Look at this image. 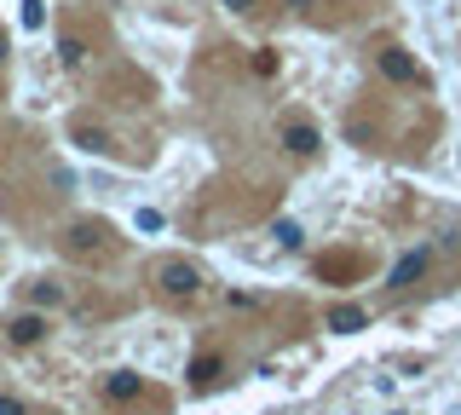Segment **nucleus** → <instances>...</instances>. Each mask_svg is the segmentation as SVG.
<instances>
[{"label":"nucleus","instance_id":"obj_12","mask_svg":"<svg viewBox=\"0 0 461 415\" xmlns=\"http://www.w3.org/2000/svg\"><path fill=\"white\" fill-rule=\"evenodd\" d=\"M220 375V358H202V363H190V381H214Z\"/></svg>","mask_w":461,"mask_h":415},{"label":"nucleus","instance_id":"obj_5","mask_svg":"<svg viewBox=\"0 0 461 415\" xmlns=\"http://www.w3.org/2000/svg\"><path fill=\"white\" fill-rule=\"evenodd\" d=\"M104 237H110V231H104V225H93V219H81V225L69 231V248H81V254H87V248H99Z\"/></svg>","mask_w":461,"mask_h":415},{"label":"nucleus","instance_id":"obj_2","mask_svg":"<svg viewBox=\"0 0 461 415\" xmlns=\"http://www.w3.org/2000/svg\"><path fill=\"white\" fill-rule=\"evenodd\" d=\"M41 335H46V323H41L35 312H23V317H12V323H6V340H12V346H35Z\"/></svg>","mask_w":461,"mask_h":415},{"label":"nucleus","instance_id":"obj_11","mask_svg":"<svg viewBox=\"0 0 461 415\" xmlns=\"http://www.w3.org/2000/svg\"><path fill=\"white\" fill-rule=\"evenodd\" d=\"M29 295H35V306H53V300H64V289H58V283H35Z\"/></svg>","mask_w":461,"mask_h":415},{"label":"nucleus","instance_id":"obj_8","mask_svg":"<svg viewBox=\"0 0 461 415\" xmlns=\"http://www.w3.org/2000/svg\"><path fill=\"white\" fill-rule=\"evenodd\" d=\"M329 329H341V335H346V329H363V312H358V306H341V312H329Z\"/></svg>","mask_w":461,"mask_h":415},{"label":"nucleus","instance_id":"obj_14","mask_svg":"<svg viewBox=\"0 0 461 415\" xmlns=\"http://www.w3.org/2000/svg\"><path fill=\"white\" fill-rule=\"evenodd\" d=\"M0 415H23V404L18 398H0Z\"/></svg>","mask_w":461,"mask_h":415},{"label":"nucleus","instance_id":"obj_9","mask_svg":"<svg viewBox=\"0 0 461 415\" xmlns=\"http://www.w3.org/2000/svg\"><path fill=\"white\" fill-rule=\"evenodd\" d=\"M58 58H64V64H69V69H76V64H81V58H87V46H81V41H76V35H64V41H58Z\"/></svg>","mask_w":461,"mask_h":415},{"label":"nucleus","instance_id":"obj_6","mask_svg":"<svg viewBox=\"0 0 461 415\" xmlns=\"http://www.w3.org/2000/svg\"><path fill=\"white\" fill-rule=\"evenodd\" d=\"M381 76H392V81H416V76H421V69H416V64H409V58H404V53H381Z\"/></svg>","mask_w":461,"mask_h":415},{"label":"nucleus","instance_id":"obj_3","mask_svg":"<svg viewBox=\"0 0 461 415\" xmlns=\"http://www.w3.org/2000/svg\"><path fill=\"white\" fill-rule=\"evenodd\" d=\"M283 144H288L295 156H311V151H318V127H311V121H288V127H283Z\"/></svg>","mask_w":461,"mask_h":415},{"label":"nucleus","instance_id":"obj_15","mask_svg":"<svg viewBox=\"0 0 461 415\" xmlns=\"http://www.w3.org/2000/svg\"><path fill=\"white\" fill-rule=\"evenodd\" d=\"M225 6H230V12H248V6H254V0H225Z\"/></svg>","mask_w":461,"mask_h":415},{"label":"nucleus","instance_id":"obj_10","mask_svg":"<svg viewBox=\"0 0 461 415\" xmlns=\"http://www.w3.org/2000/svg\"><path fill=\"white\" fill-rule=\"evenodd\" d=\"M277 242H283V248H300L306 237H300V225H295V219H277Z\"/></svg>","mask_w":461,"mask_h":415},{"label":"nucleus","instance_id":"obj_13","mask_svg":"<svg viewBox=\"0 0 461 415\" xmlns=\"http://www.w3.org/2000/svg\"><path fill=\"white\" fill-rule=\"evenodd\" d=\"M23 23H29V29H41V23H46V6H41V0H23Z\"/></svg>","mask_w":461,"mask_h":415},{"label":"nucleus","instance_id":"obj_16","mask_svg":"<svg viewBox=\"0 0 461 415\" xmlns=\"http://www.w3.org/2000/svg\"><path fill=\"white\" fill-rule=\"evenodd\" d=\"M0 58H6V41H0Z\"/></svg>","mask_w":461,"mask_h":415},{"label":"nucleus","instance_id":"obj_1","mask_svg":"<svg viewBox=\"0 0 461 415\" xmlns=\"http://www.w3.org/2000/svg\"><path fill=\"white\" fill-rule=\"evenodd\" d=\"M156 277H162V289H167L174 300H185V295H197V289H202V272H197L190 260H167Z\"/></svg>","mask_w":461,"mask_h":415},{"label":"nucleus","instance_id":"obj_4","mask_svg":"<svg viewBox=\"0 0 461 415\" xmlns=\"http://www.w3.org/2000/svg\"><path fill=\"white\" fill-rule=\"evenodd\" d=\"M421 272H427V248H416V254H404V260H398V265H392V277H386V283H392V289H404V283H409V277H421Z\"/></svg>","mask_w":461,"mask_h":415},{"label":"nucleus","instance_id":"obj_7","mask_svg":"<svg viewBox=\"0 0 461 415\" xmlns=\"http://www.w3.org/2000/svg\"><path fill=\"white\" fill-rule=\"evenodd\" d=\"M104 393H110V398H139V375H127V370L110 375V381H104Z\"/></svg>","mask_w":461,"mask_h":415}]
</instances>
